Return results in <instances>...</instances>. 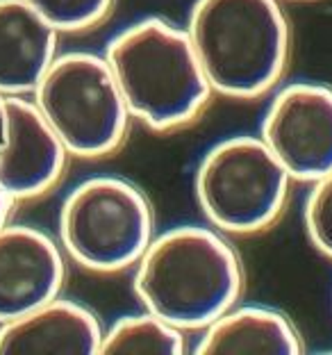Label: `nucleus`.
Here are the masks:
<instances>
[{"mask_svg":"<svg viewBox=\"0 0 332 355\" xmlns=\"http://www.w3.org/2000/svg\"><path fill=\"white\" fill-rule=\"evenodd\" d=\"M244 260L230 235L214 225H173L152 237L132 269V292L141 308L198 333L241 301Z\"/></svg>","mask_w":332,"mask_h":355,"instance_id":"f257e3e1","label":"nucleus"},{"mask_svg":"<svg viewBox=\"0 0 332 355\" xmlns=\"http://www.w3.org/2000/svg\"><path fill=\"white\" fill-rule=\"evenodd\" d=\"M103 55L132 119L152 132L184 130L214 98L187 28L159 16L116 32Z\"/></svg>","mask_w":332,"mask_h":355,"instance_id":"f03ea898","label":"nucleus"},{"mask_svg":"<svg viewBox=\"0 0 332 355\" xmlns=\"http://www.w3.org/2000/svg\"><path fill=\"white\" fill-rule=\"evenodd\" d=\"M285 0H196L187 35L214 96L257 101L282 85L291 62Z\"/></svg>","mask_w":332,"mask_h":355,"instance_id":"7ed1b4c3","label":"nucleus"},{"mask_svg":"<svg viewBox=\"0 0 332 355\" xmlns=\"http://www.w3.org/2000/svg\"><path fill=\"white\" fill-rule=\"evenodd\" d=\"M155 235L150 198L128 178H85L60 205L58 241L85 271L112 276L134 269Z\"/></svg>","mask_w":332,"mask_h":355,"instance_id":"20e7f679","label":"nucleus"},{"mask_svg":"<svg viewBox=\"0 0 332 355\" xmlns=\"http://www.w3.org/2000/svg\"><path fill=\"white\" fill-rule=\"evenodd\" d=\"M291 175L260 135H232L202 153L193 193L202 216L230 237L273 228L291 196Z\"/></svg>","mask_w":332,"mask_h":355,"instance_id":"39448f33","label":"nucleus"},{"mask_svg":"<svg viewBox=\"0 0 332 355\" xmlns=\"http://www.w3.org/2000/svg\"><path fill=\"white\" fill-rule=\"evenodd\" d=\"M30 98L78 159L114 155L134 121L105 55L87 51L60 53Z\"/></svg>","mask_w":332,"mask_h":355,"instance_id":"423d86ee","label":"nucleus"},{"mask_svg":"<svg viewBox=\"0 0 332 355\" xmlns=\"http://www.w3.org/2000/svg\"><path fill=\"white\" fill-rule=\"evenodd\" d=\"M260 137L294 182L310 184L332 171V85L294 80L269 94Z\"/></svg>","mask_w":332,"mask_h":355,"instance_id":"0eeeda50","label":"nucleus"},{"mask_svg":"<svg viewBox=\"0 0 332 355\" xmlns=\"http://www.w3.org/2000/svg\"><path fill=\"white\" fill-rule=\"evenodd\" d=\"M71 153L28 96H0V189L16 205L53 191Z\"/></svg>","mask_w":332,"mask_h":355,"instance_id":"6e6552de","label":"nucleus"},{"mask_svg":"<svg viewBox=\"0 0 332 355\" xmlns=\"http://www.w3.org/2000/svg\"><path fill=\"white\" fill-rule=\"evenodd\" d=\"M69 257L58 237L30 223L0 228V324L60 296Z\"/></svg>","mask_w":332,"mask_h":355,"instance_id":"1a4fd4ad","label":"nucleus"},{"mask_svg":"<svg viewBox=\"0 0 332 355\" xmlns=\"http://www.w3.org/2000/svg\"><path fill=\"white\" fill-rule=\"evenodd\" d=\"M103 333L91 308L55 296L23 317L0 324V355H101Z\"/></svg>","mask_w":332,"mask_h":355,"instance_id":"9d476101","label":"nucleus"},{"mask_svg":"<svg viewBox=\"0 0 332 355\" xmlns=\"http://www.w3.org/2000/svg\"><path fill=\"white\" fill-rule=\"evenodd\" d=\"M191 351L198 355H301L305 344L289 314L271 305L239 301L198 330Z\"/></svg>","mask_w":332,"mask_h":355,"instance_id":"9b49d317","label":"nucleus"},{"mask_svg":"<svg viewBox=\"0 0 332 355\" xmlns=\"http://www.w3.org/2000/svg\"><path fill=\"white\" fill-rule=\"evenodd\" d=\"M60 32L23 0H0V96H32L60 55Z\"/></svg>","mask_w":332,"mask_h":355,"instance_id":"f8f14e48","label":"nucleus"},{"mask_svg":"<svg viewBox=\"0 0 332 355\" xmlns=\"http://www.w3.org/2000/svg\"><path fill=\"white\" fill-rule=\"evenodd\" d=\"M187 340L182 328L141 308V312L119 317L105 328L101 355H182L191 351Z\"/></svg>","mask_w":332,"mask_h":355,"instance_id":"ddd939ff","label":"nucleus"},{"mask_svg":"<svg viewBox=\"0 0 332 355\" xmlns=\"http://www.w3.org/2000/svg\"><path fill=\"white\" fill-rule=\"evenodd\" d=\"M60 35H76L98 28L114 10L116 0H23Z\"/></svg>","mask_w":332,"mask_h":355,"instance_id":"4468645a","label":"nucleus"},{"mask_svg":"<svg viewBox=\"0 0 332 355\" xmlns=\"http://www.w3.org/2000/svg\"><path fill=\"white\" fill-rule=\"evenodd\" d=\"M303 228L314 251L332 260V171L310 182L303 203Z\"/></svg>","mask_w":332,"mask_h":355,"instance_id":"2eb2a0df","label":"nucleus"},{"mask_svg":"<svg viewBox=\"0 0 332 355\" xmlns=\"http://www.w3.org/2000/svg\"><path fill=\"white\" fill-rule=\"evenodd\" d=\"M16 207L14 200L7 196V193L0 189V228L7 223V221H12V209Z\"/></svg>","mask_w":332,"mask_h":355,"instance_id":"dca6fc26","label":"nucleus"},{"mask_svg":"<svg viewBox=\"0 0 332 355\" xmlns=\"http://www.w3.org/2000/svg\"><path fill=\"white\" fill-rule=\"evenodd\" d=\"M296 3H310V0H296Z\"/></svg>","mask_w":332,"mask_h":355,"instance_id":"f3484780","label":"nucleus"}]
</instances>
